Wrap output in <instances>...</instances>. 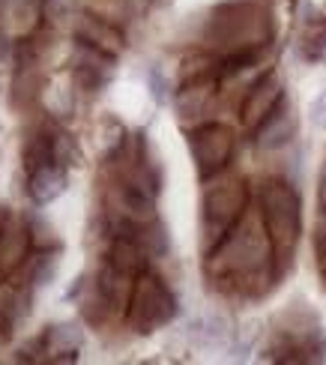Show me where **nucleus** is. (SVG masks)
<instances>
[{
	"label": "nucleus",
	"mask_w": 326,
	"mask_h": 365,
	"mask_svg": "<svg viewBox=\"0 0 326 365\" xmlns=\"http://www.w3.org/2000/svg\"><path fill=\"white\" fill-rule=\"evenodd\" d=\"M147 87H150L153 99H156L159 105L168 102V81H165V75H162L159 66H150V72H147Z\"/></svg>",
	"instance_id": "dca6fc26"
},
{
	"label": "nucleus",
	"mask_w": 326,
	"mask_h": 365,
	"mask_svg": "<svg viewBox=\"0 0 326 365\" xmlns=\"http://www.w3.org/2000/svg\"><path fill=\"white\" fill-rule=\"evenodd\" d=\"M245 210V189L240 182H230V186H222L215 192H207L204 197V225L207 234L219 242L230 227L240 225Z\"/></svg>",
	"instance_id": "423d86ee"
},
{
	"label": "nucleus",
	"mask_w": 326,
	"mask_h": 365,
	"mask_svg": "<svg viewBox=\"0 0 326 365\" xmlns=\"http://www.w3.org/2000/svg\"><path fill=\"white\" fill-rule=\"evenodd\" d=\"M308 117H312V123L317 129H326V90H323L320 96H315L312 108H308Z\"/></svg>",
	"instance_id": "f3484780"
},
{
	"label": "nucleus",
	"mask_w": 326,
	"mask_h": 365,
	"mask_svg": "<svg viewBox=\"0 0 326 365\" xmlns=\"http://www.w3.org/2000/svg\"><path fill=\"white\" fill-rule=\"evenodd\" d=\"M45 4H49V0H4V9H6L9 21L15 27L27 30L30 24H36V19L45 9Z\"/></svg>",
	"instance_id": "f8f14e48"
},
{
	"label": "nucleus",
	"mask_w": 326,
	"mask_h": 365,
	"mask_svg": "<svg viewBox=\"0 0 326 365\" xmlns=\"http://www.w3.org/2000/svg\"><path fill=\"white\" fill-rule=\"evenodd\" d=\"M66 186H69V168L60 165L57 159L42 162V165H36V168L27 171V195L36 207L57 201V197L66 192Z\"/></svg>",
	"instance_id": "0eeeda50"
},
{
	"label": "nucleus",
	"mask_w": 326,
	"mask_h": 365,
	"mask_svg": "<svg viewBox=\"0 0 326 365\" xmlns=\"http://www.w3.org/2000/svg\"><path fill=\"white\" fill-rule=\"evenodd\" d=\"M60 249H34L30 252V257L24 261V276H27V287H45V284H51L54 276H57V264H60Z\"/></svg>",
	"instance_id": "9b49d317"
},
{
	"label": "nucleus",
	"mask_w": 326,
	"mask_h": 365,
	"mask_svg": "<svg viewBox=\"0 0 326 365\" xmlns=\"http://www.w3.org/2000/svg\"><path fill=\"white\" fill-rule=\"evenodd\" d=\"M24 222H27V231H30V240H34V249H51L57 246L54 240V227L45 222V216H39V212H24Z\"/></svg>",
	"instance_id": "ddd939ff"
},
{
	"label": "nucleus",
	"mask_w": 326,
	"mask_h": 365,
	"mask_svg": "<svg viewBox=\"0 0 326 365\" xmlns=\"http://www.w3.org/2000/svg\"><path fill=\"white\" fill-rule=\"evenodd\" d=\"M230 153H234V132L222 123H207L200 126L198 132H192V159L198 165L200 177H213L219 174Z\"/></svg>",
	"instance_id": "39448f33"
},
{
	"label": "nucleus",
	"mask_w": 326,
	"mask_h": 365,
	"mask_svg": "<svg viewBox=\"0 0 326 365\" xmlns=\"http://www.w3.org/2000/svg\"><path fill=\"white\" fill-rule=\"evenodd\" d=\"M282 84L275 81V75H267V78H260L252 90H248V96L243 102V120L248 126H260L263 120H267V114L278 105V99H282Z\"/></svg>",
	"instance_id": "6e6552de"
},
{
	"label": "nucleus",
	"mask_w": 326,
	"mask_h": 365,
	"mask_svg": "<svg viewBox=\"0 0 326 365\" xmlns=\"http://www.w3.org/2000/svg\"><path fill=\"white\" fill-rule=\"evenodd\" d=\"M111 78H114V54L75 39V51H72V81H75V87L84 90L87 96H96L111 84Z\"/></svg>",
	"instance_id": "20e7f679"
},
{
	"label": "nucleus",
	"mask_w": 326,
	"mask_h": 365,
	"mask_svg": "<svg viewBox=\"0 0 326 365\" xmlns=\"http://www.w3.org/2000/svg\"><path fill=\"white\" fill-rule=\"evenodd\" d=\"M12 329H15V324L9 321V317H6L4 312H0V347H4V344L12 339Z\"/></svg>",
	"instance_id": "a211bd4d"
},
{
	"label": "nucleus",
	"mask_w": 326,
	"mask_h": 365,
	"mask_svg": "<svg viewBox=\"0 0 326 365\" xmlns=\"http://www.w3.org/2000/svg\"><path fill=\"white\" fill-rule=\"evenodd\" d=\"M195 329V336H198V344L200 347H219L228 341V329H225V321L222 317H204Z\"/></svg>",
	"instance_id": "4468645a"
},
{
	"label": "nucleus",
	"mask_w": 326,
	"mask_h": 365,
	"mask_svg": "<svg viewBox=\"0 0 326 365\" xmlns=\"http://www.w3.org/2000/svg\"><path fill=\"white\" fill-rule=\"evenodd\" d=\"M267 15H263L255 4H228L215 12L210 39L215 42H230L234 51L245 48H263L267 39Z\"/></svg>",
	"instance_id": "7ed1b4c3"
},
{
	"label": "nucleus",
	"mask_w": 326,
	"mask_h": 365,
	"mask_svg": "<svg viewBox=\"0 0 326 365\" xmlns=\"http://www.w3.org/2000/svg\"><path fill=\"white\" fill-rule=\"evenodd\" d=\"M317 207L326 212V165H323V171H320V186H317Z\"/></svg>",
	"instance_id": "6ab92c4d"
},
{
	"label": "nucleus",
	"mask_w": 326,
	"mask_h": 365,
	"mask_svg": "<svg viewBox=\"0 0 326 365\" xmlns=\"http://www.w3.org/2000/svg\"><path fill=\"white\" fill-rule=\"evenodd\" d=\"M54 132V159L60 165H66V168H72V165L81 162V153H78V144H75V138L66 132V129H51Z\"/></svg>",
	"instance_id": "2eb2a0df"
},
{
	"label": "nucleus",
	"mask_w": 326,
	"mask_h": 365,
	"mask_svg": "<svg viewBox=\"0 0 326 365\" xmlns=\"http://www.w3.org/2000/svg\"><path fill=\"white\" fill-rule=\"evenodd\" d=\"M260 207H263V225H267V237L272 242V257L282 267L293 257L302 227V212H300V195L293 192L287 182L270 180L260 192Z\"/></svg>",
	"instance_id": "f257e3e1"
},
{
	"label": "nucleus",
	"mask_w": 326,
	"mask_h": 365,
	"mask_svg": "<svg viewBox=\"0 0 326 365\" xmlns=\"http://www.w3.org/2000/svg\"><path fill=\"white\" fill-rule=\"evenodd\" d=\"M75 39H81L87 45H96V48L114 54L123 48V36L117 34V30L111 24H105L102 19H96V15H78V21H75Z\"/></svg>",
	"instance_id": "9d476101"
},
{
	"label": "nucleus",
	"mask_w": 326,
	"mask_h": 365,
	"mask_svg": "<svg viewBox=\"0 0 326 365\" xmlns=\"http://www.w3.org/2000/svg\"><path fill=\"white\" fill-rule=\"evenodd\" d=\"M290 138H293V111H290L287 99L282 96L275 108L267 114V120L258 126V147L260 150H278V147L290 144Z\"/></svg>",
	"instance_id": "1a4fd4ad"
},
{
	"label": "nucleus",
	"mask_w": 326,
	"mask_h": 365,
	"mask_svg": "<svg viewBox=\"0 0 326 365\" xmlns=\"http://www.w3.org/2000/svg\"><path fill=\"white\" fill-rule=\"evenodd\" d=\"M174 314H177V297L170 294V287L159 276L141 272L138 282L132 284L129 312H126L132 329L147 336V332H156L168 321H174Z\"/></svg>",
	"instance_id": "f03ea898"
}]
</instances>
